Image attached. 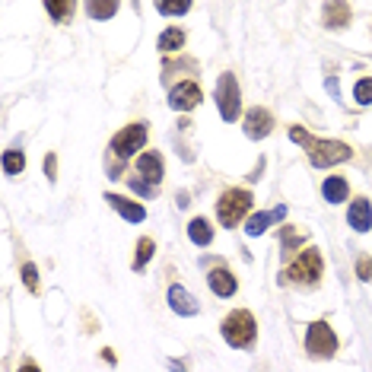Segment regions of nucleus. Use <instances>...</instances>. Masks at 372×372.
<instances>
[{"instance_id":"obj_29","label":"nucleus","mask_w":372,"mask_h":372,"mask_svg":"<svg viewBox=\"0 0 372 372\" xmlns=\"http://www.w3.org/2000/svg\"><path fill=\"white\" fill-rule=\"evenodd\" d=\"M283 242H287V248H293V245H299V242H303V235H296L293 229H283Z\"/></svg>"},{"instance_id":"obj_15","label":"nucleus","mask_w":372,"mask_h":372,"mask_svg":"<svg viewBox=\"0 0 372 372\" xmlns=\"http://www.w3.org/2000/svg\"><path fill=\"white\" fill-rule=\"evenodd\" d=\"M322 194L328 204H340V200H347V194H350V188H347V181L340 179V175H328L322 185Z\"/></svg>"},{"instance_id":"obj_24","label":"nucleus","mask_w":372,"mask_h":372,"mask_svg":"<svg viewBox=\"0 0 372 372\" xmlns=\"http://www.w3.org/2000/svg\"><path fill=\"white\" fill-rule=\"evenodd\" d=\"M353 99H357L359 105H369V102H372V80H369V76L357 83V90H353Z\"/></svg>"},{"instance_id":"obj_25","label":"nucleus","mask_w":372,"mask_h":372,"mask_svg":"<svg viewBox=\"0 0 372 372\" xmlns=\"http://www.w3.org/2000/svg\"><path fill=\"white\" fill-rule=\"evenodd\" d=\"M156 10L163 16H181V13H188V10H191V4H188V0H179V4H159Z\"/></svg>"},{"instance_id":"obj_6","label":"nucleus","mask_w":372,"mask_h":372,"mask_svg":"<svg viewBox=\"0 0 372 372\" xmlns=\"http://www.w3.org/2000/svg\"><path fill=\"white\" fill-rule=\"evenodd\" d=\"M144 144H146V124L137 121V124H128L124 131L115 134V140H111V153L121 156V159H128L137 150H144Z\"/></svg>"},{"instance_id":"obj_30","label":"nucleus","mask_w":372,"mask_h":372,"mask_svg":"<svg viewBox=\"0 0 372 372\" xmlns=\"http://www.w3.org/2000/svg\"><path fill=\"white\" fill-rule=\"evenodd\" d=\"M45 172H48V179H55V156L45 159Z\"/></svg>"},{"instance_id":"obj_1","label":"nucleus","mask_w":372,"mask_h":372,"mask_svg":"<svg viewBox=\"0 0 372 372\" xmlns=\"http://www.w3.org/2000/svg\"><path fill=\"white\" fill-rule=\"evenodd\" d=\"M289 140L309 146V159H312V165H318V169L347 163V159L353 156V150L347 144H340V140H315L309 131H303V128H293V131H289Z\"/></svg>"},{"instance_id":"obj_18","label":"nucleus","mask_w":372,"mask_h":372,"mask_svg":"<svg viewBox=\"0 0 372 372\" xmlns=\"http://www.w3.org/2000/svg\"><path fill=\"white\" fill-rule=\"evenodd\" d=\"M283 214H287V210H283V207H277V210H270V214H255V216H252V220H248L245 233H248V235H261L264 229H268V223L280 220Z\"/></svg>"},{"instance_id":"obj_27","label":"nucleus","mask_w":372,"mask_h":372,"mask_svg":"<svg viewBox=\"0 0 372 372\" xmlns=\"http://www.w3.org/2000/svg\"><path fill=\"white\" fill-rule=\"evenodd\" d=\"M131 188L140 198H153V194H156V185H150V181H144V179H131Z\"/></svg>"},{"instance_id":"obj_17","label":"nucleus","mask_w":372,"mask_h":372,"mask_svg":"<svg viewBox=\"0 0 372 372\" xmlns=\"http://www.w3.org/2000/svg\"><path fill=\"white\" fill-rule=\"evenodd\" d=\"M188 239L194 242V245H210V242H214V229H210V223L207 220H191L188 223Z\"/></svg>"},{"instance_id":"obj_2","label":"nucleus","mask_w":372,"mask_h":372,"mask_svg":"<svg viewBox=\"0 0 372 372\" xmlns=\"http://www.w3.org/2000/svg\"><path fill=\"white\" fill-rule=\"evenodd\" d=\"M220 331H223V338H226V344L239 347V350L255 347L258 324H255V318H252V312L239 309V312H233V315H226V318H223V324H220Z\"/></svg>"},{"instance_id":"obj_20","label":"nucleus","mask_w":372,"mask_h":372,"mask_svg":"<svg viewBox=\"0 0 372 372\" xmlns=\"http://www.w3.org/2000/svg\"><path fill=\"white\" fill-rule=\"evenodd\" d=\"M153 252H156V242L146 239V235H144V239L137 242V258H134V270H144V268H146V261L153 258Z\"/></svg>"},{"instance_id":"obj_22","label":"nucleus","mask_w":372,"mask_h":372,"mask_svg":"<svg viewBox=\"0 0 372 372\" xmlns=\"http://www.w3.org/2000/svg\"><path fill=\"white\" fill-rule=\"evenodd\" d=\"M86 13H90L92 20H109V16L118 13V4L115 0H105V4H96V0H92V4H86Z\"/></svg>"},{"instance_id":"obj_14","label":"nucleus","mask_w":372,"mask_h":372,"mask_svg":"<svg viewBox=\"0 0 372 372\" xmlns=\"http://www.w3.org/2000/svg\"><path fill=\"white\" fill-rule=\"evenodd\" d=\"M137 169L150 185H156V181L163 179V159H159V153H144V156L137 159Z\"/></svg>"},{"instance_id":"obj_9","label":"nucleus","mask_w":372,"mask_h":372,"mask_svg":"<svg viewBox=\"0 0 372 372\" xmlns=\"http://www.w3.org/2000/svg\"><path fill=\"white\" fill-rule=\"evenodd\" d=\"M270 128H274V118H270L268 109H252L245 115V134L252 140H261L270 134Z\"/></svg>"},{"instance_id":"obj_31","label":"nucleus","mask_w":372,"mask_h":372,"mask_svg":"<svg viewBox=\"0 0 372 372\" xmlns=\"http://www.w3.org/2000/svg\"><path fill=\"white\" fill-rule=\"evenodd\" d=\"M20 372H39V366H35V363H32V359H26V363H22V366H20Z\"/></svg>"},{"instance_id":"obj_19","label":"nucleus","mask_w":372,"mask_h":372,"mask_svg":"<svg viewBox=\"0 0 372 372\" xmlns=\"http://www.w3.org/2000/svg\"><path fill=\"white\" fill-rule=\"evenodd\" d=\"M181 45H185V32L175 29V26H169L163 35H159V48H163V51H179Z\"/></svg>"},{"instance_id":"obj_28","label":"nucleus","mask_w":372,"mask_h":372,"mask_svg":"<svg viewBox=\"0 0 372 372\" xmlns=\"http://www.w3.org/2000/svg\"><path fill=\"white\" fill-rule=\"evenodd\" d=\"M359 277H363V280H372V258L369 255L359 258Z\"/></svg>"},{"instance_id":"obj_4","label":"nucleus","mask_w":372,"mask_h":372,"mask_svg":"<svg viewBox=\"0 0 372 372\" xmlns=\"http://www.w3.org/2000/svg\"><path fill=\"white\" fill-rule=\"evenodd\" d=\"M248 210H252V194H248L245 188H229V191L220 198V204H216V216H220V223L226 229L235 226Z\"/></svg>"},{"instance_id":"obj_10","label":"nucleus","mask_w":372,"mask_h":372,"mask_svg":"<svg viewBox=\"0 0 372 372\" xmlns=\"http://www.w3.org/2000/svg\"><path fill=\"white\" fill-rule=\"evenodd\" d=\"M169 305H172V309L179 312V315H188V318L198 315V312H200L198 299H194L185 287H179V283H175V287H169Z\"/></svg>"},{"instance_id":"obj_23","label":"nucleus","mask_w":372,"mask_h":372,"mask_svg":"<svg viewBox=\"0 0 372 372\" xmlns=\"http://www.w3.org/2000/svg\"><path fill=\"white\" fill-rule=\"evenodd\" d=\"M22 169H26V156H22L20 150L4 153V172H7V175H20Z\"/></svg>"},{"instance_id":"obj_16","label":"nucleus","mask_w":372,"mask_h":372,"mask_svg":"<svg viewBox=\"0 0 372 372\" xmlns=\"http://www.w3.org/2000/svg\"><path fill=\"white\" fill-rule=\"evenodd\" d=\"M350 22V7L347 4H328L324 7V26L328 29H344Z\"/></svg>"},{"instance_id":"obj_5","label":"nucleus","mask_w":372,"mask_h":372,"mask_svg":"<svg viewBox=\"0 0 372 372\" xmlns=\"http://www.w3.org/2000/svg\"><path fill=\"white\" fill-rule=\"evenodd\" d=\"M305 350H309V357H315V359L334 357V350H338V338H334V331H331L328 322L309 324V331H305Z\"/></svg>"},{"instance_id":"obj_11","label":"nucleus","mask_w":372,"mask_h":372,"mask_svg":"<svg viewBox=\"0 0 372 372\" xmlns=\"http://www.w3.org/2000/svg\"><path fill=\"white\" fill-rule=\"evenodd\" d=\"M105 200L115 207V210L124 216V220H131V223H144V220H146V210H144V207L134 204V200H124L121 194H105Z\"/></svg>"},{"instance_id":"obj_12","label":"nucleus","mask_w":372,"mask_h":372,"mask_svg":"<svg viewBox=\"0 0 372 372\" xmlns=\"http://www.w3.org/2000/svg\"><path fill=\"white\" fill-rule=\"evenodd\" d=\"M347 220H350V226L357 229V233H366V229L372 226V207L366 198H357L350 204V214H347Z\"/></svg>"},{"instance_id":"obj_21","label":"nucleus","mask_w":372,"mask_h":372,"mask_svg":"<svg viewBox=\"0 0 372 372\" xmlns=\"http://www.w3.org/2000/svg\"><path fill=\"white\" fill-rule=\"evenodd\" d=\"M45 10H48L57 22H67L70 16H74V4H70V0H48V4H45Z\"/></svg>"},{"instance_id":"obj_13","label":"nucleus","mask_w":372,"mask_h":372,"mask_svg":"<svg viewBox=\"0 0 372 372\" xmlns=\"http://www.w3.org/2000/svg\"><path fill=\"white\" fill-rule=\"evenodd\" d=\"M207 283H210V289H214L216 296H233L235 293V277H233V270H226V268H214L210 270V277H207Z\"/></svg>"},{"instance_id":"obj_26","label":"nucleus","mask_w":372,"mask_h":372,"mask_svg":"<svg viewBox=\"0 0 372 372\" xmlns=\"http://www.w3.org/2000/svg\"><path fill=\"white\" fill-rule=\"evenodd\" d=\"M22 280H26V287L32 289H39V270H35V264H22Z\"/></svg>"},{"instance_id":"obj_3","label":"nucleus","mask_w":372,"mask_h":372,"mask_svg":"<svg viewBox=\"0 0 372 372\" xmlns=\"http://www.w3.org/2000/svg\"><path fill=\"white\" fill-rule=\"evenodd\" d=\"M324 270V261H322V252L318 248H305L303 255L287 268V283H296V287H315L318 277Z\"/></svg>"},{"instance_id":"obj_7","label":"nucleus","mask_w":372,"mask_h":372,"mask_svg":"<svg viewBox=\"0 0 372 372\" xmlns=\"http://www.w3.org/2000/svg\"><path fill=\"white\" fill-rule=\"evenodd\" d=\"M216 105H220V115L226 121L239 118V83H235L233 74H223L216 80Z\"/></svg>"},{"instance_id":"obj_8","label":"nucleus","mask_w":372,"mask_h":372,"mask_svg":"<svg viewBox=\"0 0 372 372\" xmlns=\"http://www.w3.org/2000/svg\"><path fill=\"white\" fill-rule=\"evenodd\" d=\"M198 102H200V86L194 80L179 83V86L169 92V109H175V111H191Z\"/></svg>"}]
</instances>
